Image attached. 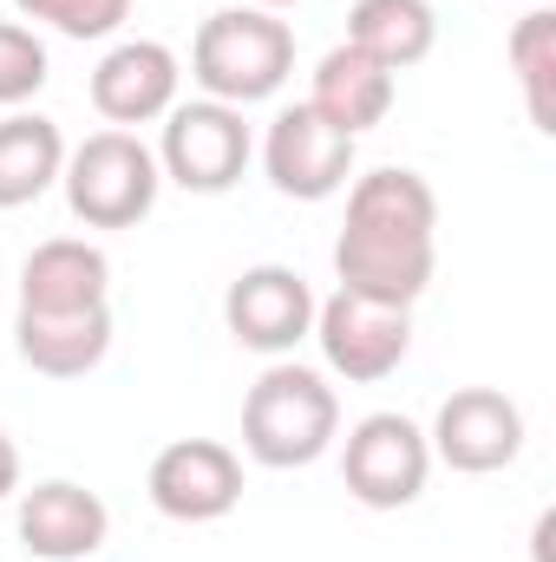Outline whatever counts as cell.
<instances>
[{
    "label": "cell",
    "instance_id": "1",
    "mask_svg": "<svg viewBox=\"0 0 556 562\" xmlns=\"http://www.w3.org/2000/svg\"><path fill=\"white\" fill-rule=\"evenodd\" d=\"M438 262V196L419 170H367L347 190V223L334 243V276L354 294L413 307Z\"/></svg>",
    "mask_w": 556,
    "mask_h": 562
},
{
    "label": "cell",
    "instance_id": "2",
    "mask_svg": "<svg viewBox=\"0 0 556 562\" xmlns=\"http://www.w3.org/2000/svg\"><path fill=\"white\" fill-rule=\"evenodd\" d=\"M294 72V33L288 20L263 13V7H223L197 26L190 46V79L203 86V99L216 105H263L276 99Z\"/></svg>",
    "mask_w": 556,
    "mask_h": 562
},
{
    "label": "cell",
    "instance_id": "3",
    "mask_svg": "<svg viewBox=\"0 0 556 562\" xmlns=\"http://www.w3.org/2000/svg\"><path fill=\"white\" fill-rule=\"evenodd\" d=\"M334 431H341V400H334V386L314 367L281 360L243 400V451L256 464H269V471L314 464L334 445Z\"/></svg>",
    "mask_w": 556,
    "mask_h": 562
},
{
    "label": "cell",
    "instance_id": "4",
    "mask_svg": "<svg viewBox=\"0 0 556 562\" xmlns=\"http://www.w3.org/2000/svg\"><path fill=\"white\" fill-rule=\"evenodd\" d=\"M59 183H66V203L86 229H132L157 210L164 170L138 132H92L79 150H66Z\"/></svg>",
    "mask_w": 556,
    "mask_h": 562
},
{
    "label": "cell",
    "instance_id": "5",
    "mask_svg": "<svg viewBox=\"0 0 556 562\" xmlns=\"http://www.w3.org/2000/svg\"><path fill=\"white\" fill-rule=\"evenodd\" d=\"M314 340H321V360H327L341 380L380 386V380L400 373V360L413 353V307L380 301V294L334 288L327 301H314Z\"/></svg>",
    "mask_w": 556,
    "mask_h": 562
},
{
    "label": "cell",
    "instance_id": "6",
    "mask_svg": "<svg viewBox=\"0 0 556 562\" xmlns=\"http://www.w3.org/2000/svg\"><path fill=\"white\" fill-rule=\"evenodd\" d=\"M157 170L177 190L197 196H223L243 170H249V125L236 105L216 99H190L164 112V144H157Z\"/></svg>",
    "mask_w": 556,
    "mask_h": 562
},
{
    "label": "cell",
    "instance_id": "7",
    "mask_svg": "<svg viewBox=\"0 0 556 562\" xmlns=\"http://www.w3.org/2000/svg\"><path fill=\"white\" fill-rule=\"evenodd\" d=\"M432 477V445L407 413H367L341 445V484L367 510H407Z\"/></svg>",
    "mask_w": 556,
    "mask_h": 562
},
{
    "label": "cell",
    "instance_id": "8",
    "mask_svg": "<svg viewBox=\"0 0 556 562\" xmlns=\"http://www.w3.org/2000/svg\"><path fill=\"white\" fill-rule=\"evenodd\" d=\"M144 491L170 524H216L243 504V458L216 438H177L151 458Z\"/></svg>",
    "mask_w": 556,
    "mask_h": 562
},
{
    "label": "cell",
    "instance_id": "9",
    "mask_svg": "<svg viewBox=\"0 0 556 562\" xmlns=\"http://www.w3.org/2000/svg\"><path fill=\"white\" fill-rule=\"evenodd\" d=\"M263 170L281 196L327 203L354 177V138L341 125H327L314 105H288V112H276V125L263 138Z\"/></svg>",
    "mask_w": 556,
    "mask_h": 562
},
{
    "label": "cell",
    "instance_id": "10",
    "mask_svg": "<svg viewBox=\"0 0 556 562\" xmlns=\"http://www.w3.org/2000/svg\"><path fill=\"white\" fill-rule=\"evenodd\" d=\"M425 445H432L438 464H452V471H465V477H485V471L518 464V451H524V413H518V400H504L498 386H458V393L438 406Z\"/></svg>",
    "mask_w": 556,
    "mask_h": 562
},
{
    "label": "cell",
    "instance_id": "11",
    "mask_svg": "<svg viewBox=\"0 0 556 562\" xmlns=\"http://www.w3.org/2000/svg\"><path fill=\"white\" fill-rule=\"evenodd\" d=\"M223 321L249 353H294L314 334V288L281 262H256L230 281Z\"/></svg>",
    "mask_w": 556,
    "mask_h": 562
},
{
    "label": "cell",
    "instance_id": "12",
    "mask_svg": "<svg viewBox=\"0 0 556 562\" xmlns=\"http://www.w3.org/2000/svg\"><path fill=\"white\" fill-rule=\"evenodd\" d=\"M177 53L164 40H119L99 66H92V112L112 125V132H132L151 125L177 105Z\"/></svg>",
    "mask_w": 556,
    "mask_h": 562
},
{
    "label": "cell",
    "instance_id": "13",
    "mask_svg": "<svg viewBox=\"0 0 556 562\" xmlns=\"http://www.w3.org/2000/svg\"><path fill=\"white\" fill-rule=\"evenodd\" d=\"M112 537V510L99 491L73 484V477H46L20 497V543L40 562H86L105 550Z\"/></svg>",
    "mask_w": 556,
    "mask_h": 562
},
{
    "label": "cell",
    "instance_id": "14",
    "mask_svg": "<svg viewBox=\"0 0 556 562\" xmlns=\"http://www.w3.org/2000/svg\"><path fill=\"white\" fill-rule=\"evenodd\" d=\"M13 347L33 373L46 380H86L112 353V307H66V314H33L20 307Z\"/></svg>",
    "mask_w": 556,
    "mask_h": 562
},
{
    "label": "cell",
    "instance_id": "15",
    "mask_svg": "<svg viewBox=\"0 0 556 562\" xmlns=\"http://www.w3.org/2000/svg\"><path fill=\"white\" fill-rule=\"evenodd\" d=\"M112 262L105 249L79 243V236H53L20 262V307L33 314H66V307H105Z\"/></svg>",
    "mask_w": 556,
    "mask_h": 562
},
{
    "label": "cell",
    "instance_id": "16",
    "mask_svg": "<svg viewBox=\"0 0 556 562\" xmlns=\"http://www.w3.org/2000/svg\"><path fill=\"white\" fill-rule=\"evenodd\" d=\"M393 72L380 66V59H367L360 46H334L321 66H314V92H308V105L327 119V125H341L347 138H360V132H374L387 112H393Z\"/></svg>",
    "mask_w": 556,
    "mask_h": 562
},
{
    "label": "cell",
    "instance_id": "17",
    "mask_svg": "<svg viewBox=\"0 0 556 562\" xmlns=\"http://www.w3.org/2000/svg\"><path fill=\"white\" fill-rule=\"evenodd\" d=\"M66 170V138L40 112H7L0 119V210L40 203Z\"/></svg>",
    "mask_w": 556,
    "mask_h": 562
},
{
    "label": "cell",
    "instance_id": "18",
    "mask_svg": "<svg viewBox=\"0 0 556 562\" xmlns=\"http://www.w3.org/2000/svg\"><path fill=\"white\" fill-rule=\"evenodd\" d=\"M347 46H360L387 72H407L438 46V13H432V0H354Z\"/></svg>",
    "mask_w": 556,
    "mask_h": 562
},
{
    "label": "cell",
    "instance_id": "19",
    "mask_svg": "<svg viewBox=\"0 0 556 562\" xmlns=\"http://www.w3.org/2000/svg\"><path fill=\"white\" fill-rule=\"evenodd\" d=\"M511 72L524 86V112L537 132H556V105H551V79H556V13L551 7H531L518 26H511Z\"/></svg>",
    "mask_w": 556,
    "mask_h": 562
},
{
    "label": "cell",
    "instance_id": "20",
    "mask_svg": "<svg viewBox=\"0 0 556 562\" xmlns=\"http://www.w3.org/2000/svg\"><path fill=\"white\" fill-rule=\"evenodd\" d=\"M46 86V40L20 20H0V105L20 112Z\"/></svg>",
    "mask_w": 556,
    "mask_h": 562
},
{
    "label": "cell",
    "instance_id": "21",
    "mask_svg": "<svg viewBox=\"0 0 556 562\" xmlns=\"http://www.w3.org/2000/svg\"><path fill=\"white\" fill-rule=\"evenodd\" d=\"M26 20H46L66 40H105L132 20V0H13Z\"/></svg>",
    "mask_w": 556,
    "mask_h": 562
},
{
    "label": "cell",
    "instance_id": "22",
    "mask_svg": "<svg viewBox=\"0 0 556 562\" xmlns=\"http://www.w3.org/2000/svg\"><path fill=\"white\" fill-rule=\"evenodd\" d=\"M20 491V451H13V438L0 431V497H13Z\"/></svg>",
    "mask_w": 556,
    "mask_h": 562
},
{
    "label": "cell",
    "instance_id": "23",
    "mask_svg": "<svg viewBox=\"0 0 556 562\" xmlns=\"http://www.w3.org/2000/svg\"><path fill=\"white\" fill-rule=\"evenodd\" d=\"M249 7H263V13H276V7H294V0H249Z\"/></svg>",
    "mask_w": 556,
    "mask_h": 562
}]
</instances>
